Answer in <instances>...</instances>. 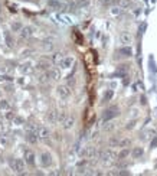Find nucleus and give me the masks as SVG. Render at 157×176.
<instances>
[{
	"mask_svg": "<svg viewBox=\"0 0 157 176\" xmlns=\"http://www.w3.org/2000/svg\"><path fill=\"white\" fill-rule=\"evenodd\" d=\"M10 168H12V170H15L16 173H23V169H25V162H23L22 159L10 160Z\"/></svg>",
	"mask_w": 157,
	"mask_h": 176,
	"instance_id": "f257e3e1",
	"label": "nucleus"
},
{
	"mask_svg": "<svg viewBox=\"0 0 157 176\" xmlns=\"http://www.w3.org/2000/svg\"><path fill=\"white\" fill-rule=\"evenodd\" d=\"M56 92H58V95L61 98H68L72 91H71V87L69 85H59L58 88H56Z\"/></svg>",
	"mask_w": 157,
	"mask_h": 176,
	"instance_id": "f03ea898",
	"label": "nucleus"
},
{
	"mask_svg": "<svg viewBox=\"0 0 157 176\" xmlns=\"http://www.w3.org/2000/svg\"><path fill=\"white\" fill-rule=\"evenodd\" d=\"M116 157H117V154L113 150H105L101 153V160H102L104 163H110V162H113Z\"/></svg>",
	"mask_w": 157,
	"mask_h": 176,
	"instance_id": "7ed1b4c3",
	"label": "nucleus"
},
{
	"mask_svg": "<svg viewBox=\"0 0 157 176\" xmlns=\"http://www.w3.org/2000/svg\"><path fill=\"white\" fill-rule=\"evenodd\" d=\"M117 114H118V108H117V107H111V108H108L104 111L102 120H104V121H108V120H111L113 117H116Z\"/></svg>",
	"mask_w": 157,
	"mask_h": 176,
	"instance_id": "20e7f679",
	"label": "nucleus"
},
{
	"mask_svg": "<svg viewBox=\"0 0 157 176\" xmlns=\"http://www.w3.org/2000/svg\"><path fill=\"white\" fill-rule=\"evenodd\" d=\"M95 154H97V150H95V147H92V146H88V147H85V149L81 151V156L85 157V159H92Z\"/></svg>",
	"mask_w": 157,
	"mask_h": 176,
	"instance_id": "39448f33",
	"label": "nucleus"
},
{
	"mask_svg": "<svg viewBox=\"0 0 157 176\" xmlns=\"http://www.w3.org/2000/svg\"><path fill=\"white\" fill-rule=\"evenodd\" d=\"M120 41H121V43H124V45H130V43L133 42L131 33H128V32H121V35H120Z\"/></svg>",
	"mask_w": 157,
	"mask_h": 176,
	"instance_id": "423d86ee",
	"label": "nucleus"
},
{
	"mask_svg": "<svg viewBox=\"0 0 157 176\" xmlns=\"http://www.w3.org/2000/svg\"><path fill=\"white\" fill-rule=\"evenodd\" d=\"M36 133H38V137H39L41 140H46V139L49 137V134H50L49 130H48L46 127H39Z\"/></svg>",
	"mask_w": 157,
	"mask_h": 176,
	"instance_id": "0eeeda50",
	"label": "nucleus"
},
{
	"mask_svg": "<svg viewBox=\"0 0 157 176\" xmlns=\"http://www.w3.org/2000/svg\"><path fill=\"white\" fill-rule=\"evenodd\" d=\"M74 62H75V59H74V56H65V58L62 59V62L59 64L62 68H71L72 65H74Z\"/></svg>",
	"mask_w": 157,
	"mask_h": 176,
	"instance_id": "6e6552de",
	"label": "nucleus"
},
{
	"mask_svg": "<svg viewBox=\"0 0 157 176\" xmlns=\"http://www.w3.org/2000/svg\"><path fill=\"white\" fill-rule=\"evenodd\" d=\"M36 68H38V69H42V71H45V69L48 71V69H50V62L48 59H41V61H38Z\"/></svg>",
	"mask_w": 157,
	"mask_h": 176,
	"instance_id": "1a4fd4ad",
	"label": "nucleus"
},
{
	"mask_svg": "<svg viewBox=\"0 0 157 176\" xmlns=\"http://www.w3.org/2000/svg\"><path fill=\"white\" fill-rule=\"evenodd\" d=\"M32 35H33V27H30V26L22 27V30H20V36H22V38L27 39V38H30Z\"/></svg>",
	"mask_w": 157,
	"mask_h": 176,
	"instance_id": "9d476101",
	"label": "nucleus"
},
{
	"mask_svg": "<svg viewBox=\"0 0 157 176\" xmlns=\"http://www.w3.org/2000/svg\"><path fill=\"white\" fill-rule=\"evenodd\" d=\"M75 124V118L72 117V116H68V117L64 120V123H62V126H64V128H66V130H69V128H72Z\"/></svg>",
	"mask_w": 157,
	"mask_h": 176,
	"instance_id": "9b49d317",
	"label": "nucleus"
},
{
	"mask_svg": "<svg viewBox=\"0 0 157 176\" xmlns=\"http://www.w3.org/2000/svg\"><path fill=\"white\" fill-rule=\"evenodd\" d=\"M25 162L27 163V165H35V153L30 150H26L25 151Z\"/></svg>",
	"mask_w": 157,
	"mask_h": 176,
	"instance_id": "f8f14e48",
	"label": "nucleus"
},
{
	"mask_svg": "<svg viewBox=\"0 0 157 176\" xmlns=\"http://www.w3.org/2000/svg\"><path fill=\"white\" fill-rule=\"evenodd\" d=\"M38 133L36 131H27V134H26V140L30 143V144H35V143L38 142Z\"/></svg>",
	"mask_w": 157,
	"mask_h": 176,
	"instance_id": "ddd939ff",
	"label": "nucleus"
},
{
	"mask_svg": "<svg viewBox=\"0 0 157 176\" xmlns=\"http://www.w3.org/2000/svg\"><path fill=\"white\" fill-rule=\"evenodd\" d=\"M41 159H42V166H49L50 163H52V156H50L49 153H42V156H41Z\"/></svg>",
	"mask_w": 157,
	"mask_h": 176,
	"instance_id": "4468645a",
	"label": "nucleus"
},
{
	"mask_svg": "<svg viewBox=\"0 0 157 176\" xmlns=\"http://www.w3.org/2000/svg\"><path fill=\"white\" fill-rule=\"evenodd\" d=\"M48 74H49V78H52V79H59V78H61V72H59V69H55V68L48 69Z\"/></svg>",
	"mask_w": 157,
	"mask_h": 176,
	"instance_id": "2eb2a0df",
	"label": "nucleus"
},
{
	"mask_svg": "<svg viewBox=\"0 0 157 176\" xmlns=\"http://www.w3.org/2000/svg\"><path fill=\"white\" fill-rule=\"evenodd\" d=\"M48 120L52 123H58V113L56 111H49L48 113Z\"/></svg>",
	"mask_w": 157,
	"mask_h": 176,
	"instance_id": "dca6fc26",
	"label": "nucleus"
},
{
	"mask_svg": "<svg viewBox=\"0 0 157 176\" xmlns=\"http://www.w3.org/2000/svg\"><path fill=\"white\" fill-rule=\"evenodd\" d=\"M117 4L121 9H127L131 4V0H117Z\"/></svg>",
	"mask_w": 157,
	"mask_h": 176,
	"instance_id": "f3484780",
	"label": "nucleus"
},
{
	"mask_svg": "<svg viewBox=\"0 0 157 176\" xmlns=\"http://www.w3.org/2000/svg\"><path fill=\"white\" fill-rule=\"evenodd\" d=\"M10 27H12V30H13V32H20V30H22V27H23V25H22L20 22H13Z\"/></svg>",
	"mask_w": 157,
	"mask_h": 176,
	"instance_id": "a211bd4d",
	"label": "nucleus"
},
{
	"mask_svg": "<svg viewBox=\"0 0 157 176\" xmlns=\"http://www.w3.org/2000/svg\"><path fill=\"white\" fill-rule=\"evenodd\" d=\"M64 58H65V56H64V53H62V52H56V53L53 55V62H55V64H61Z\"/></svg>",
	"mask_w": 157,
	"mask_h": 176,
	"instance_id": "6ab92c4d",
	"label": "nucleus"
},
{
	"mask_svg": "<svg viewBox=\"0 0 157 176\" xmlns=\"http://www.w3.org/2000/svg\"><path fill=\"white\" fill-rule=\"evenodd\" d=\"M143 153H144L143 147H136V149L133 150V156H134V157H140V156H143Z\"/></svg>",
	"mask_w": 157,
	"mask_h": 176,
	"instance_id": "aec40b11",
	"label": "nucleus"
},
{
	"mask_svg": "<svg viewBox=\"0 0 157 176\" xmlns=\"http://www.w3.org/2000/svg\"><path fill=\"white\" fill-rule=\"evenodd\" d=\"M121 53H124V56H131L133 55V50L131 48H123V49H120Z\"/></svg>",
	"mask_w": 157,
	"mask_h": 176,
	"instance_id": "412c9836",
	"label": "nucleus"
},
{
	"mask_svg": "<svg viewBox=\"0 0 157 176\" xmlns=\"http://www.w3.org/2000/svg\"><path fill=\"white\" fill-rule=\"evenodd\" d=\"M0 81H3V82H12L13 78L10 75H0Z\"/></svg>",
	"mask_w": 157,
	"mask_h": 176,
	"instance_id": "4be33fe9",
	"label": "nucleus"
},
{
	"mask_svg": "<svg viewBox=\"0 0 157 176\" xmlns=\"http://www.w3.org/2000/svg\"><path fill=\"white\" fill-rule=\"evenodd\" d=\"M43 49L48 50V52L53 50V43H52V42H45V45H43Z\"/></svg>",
	"mask_w": 157,
	"mask_h": 176,
	"instance_id": "5701e85b",
	"label": "nucleus"
},
{
	"mask_svg": "<svg viewBox=\"0 0 157 176\" xmlns=\"http://www.w3.org/2000/svg\"><path fill=\"white\" fill-rule=\"evenodd\" d=\"M0 110H9V102L6 100L0 101Z\"/></svg>",
	"mask_w": 157,
	"mask_h": 176,
	"instance_id": "b1692460",
	"label": "nucleus"
},
{
	"mask_svg": "<svg viewBox=\"0 0 157 176\" xmlns=\"http://www.w3.org/2000/svg\"><path fill=\"white\" fill-rule=\"evenodd\" d=\"M66 117H68V116H66L64 111H62V113H58V123H64V120H65Z\"/></svg>",
	"mask_w": 157,
	"mask_h": 176,
	"instance_id": "393cba45",
	"label": "nucleus"
},
{
	"mask_svg": "<svg viewBox=\"0 0 157 176\" xmlns=\"http://www.w3.org/2000/svg\"><path fill=\"white\" fill-rule=\"evenodd\" d=\"M128 154H130V150H128V149H124V150L118 154V157H120V159H124V157H127Z\"/></svg>",
	"mask_w": 157,
	"mask_h": 176,
	"instance_id": "a878e982",
	"label": "nucleus"
},
{
	"mask_svg": "<svg viewBox=\"0 0 157 176\" xmlns=\"http://www.w3.org/2000/svg\"><path fill=\"white\" fill-rule=\"evenodd\" d=\"M4 38H6V42H7L9 46H12V45H13V41H12V38H10V33H9V32L4 33Z\"/></svg>",
	"mask_w": 157,
	"mask_h": 176,
	"instance_id": "bb28decb",
	"label": "nucleus"
},
{
	"mask_svg": "<svg viewBox=\"0 0 157 176\" xmlns=\"http://www.w3.org/2000/svg\"><path fill=\"white\" fill-rule=\"evenodd\" d=\"M48 78H49V74H43V75L39 76V82H41V84L46 82V81H48Z\"/></svg>",
	"mask_w": 157,
	"mask_h": 176,
	"instance_id": "cd10ccee",
	"label": "nucleus"
},
{
	"mask_svg": "<svg viewBox=\"0 0 157 176\" xmlns=\"http://www.w3.org/2000/svg\"><path fill=\"white\" fill-rule=\"evenodd\" d=\"M111 13H113V15H120V13H121V7H120V6H118V7H113Z\"/></svg>",
	"mask_w": 157,
	"mask_h": 176,
	"instance_id": "c85d7f7f",
	"label": "nucleus"
},
{
	"mask_svg": "<svg viewBox=\"0 0 157 176\" xmlns=\"http://www.w3.org/2000/svg\"><path fill=\"white\" fill-rule=\"evenodd\" d=\"M110 146H120V140H118V139H113V140L110 142Z\"/></svg>",
	"mask_w": 157,
	"mask_h": 176,
	"instance_id": "c756f323",
	"label": "nucleus"
},
{
	"mask_svg": "<svg viewBox=\"0 0 157 176\" xmlns=\"http://www.w3.org/2000/svg\"><path fill=\"white\" fill-rule=\"evenodd\" d=\"M26 130H27V131H36V128H35L32 124H26Z\"/></svg>",
	"mask_w": 157,
	"mask_h": 176,
	"instance_id": "7c9ffc66",
	"label": "nucleus"
},
{
	"mask_svg": "<svg viewBox=\"0 0 157 176\" xmlns=\"http://www.w3.org/2000/svg\"><path fill=\"white\" fill-rule=\"evenodd\" d=\"M128 144H130V140H123L120 143V147H124V146H128Z\"/></svg>",
	"mask_w": 157,
	"mask_h": 176,
	"instance_id": "2f4dec72",
	"label": "nucleus"
},
{
	"mask_svg": "<svg viewBox=\"0 0 157 176\" xmlns=\"http://www.w3.org/2000/svg\"><path fill=\"white\" fill-rule=\"evenodd\" d=\"M6 144H7V140H6L4 137H3V139H0V146H1V147H4Z\"/></svg>",
	"mask_w": 157,
	"mask_h": 176,
	"instance_id": "473e14b6",
	"label": "nucleus"
},
{
	"mask_svg": "<svg viewBox=\"0 0 157 176\" xmlns=\"http://www.w3.org/2000/svg\"><path fill=\"white\" fill-rule=\"evenodd\" d=\"M104 128H105L107 131H108V130H113V128H114V124H113V123H108V124L104 127Z\"/></svg>",
	"mask_w": 157,
	"mask_h": 176,
	"instance_id": "72a5a7b5",
	"label": "nucleus"
},
{
	"mask_svg": "<svg viewBox=\"0 0 157 176\" xmlns=\"http://www.w3.org/2000/svg\"><path fill=\"white\" fill-rule=\"evenodd\" d=\"M29 53H30V50H23L22 52V56H29Z\"/></svg>",
	"mask_w": 157,
	"mask_h": 176,
	"instance_id": "f704fd0d",
	"label": "nucleus"
},
{
	"mask_svg": "<svg viewBox=\"0 0 157 176\" xmlns=\"http://www.w3.org/2000/svg\"><path fill=\"white\" fill-rule=\"evenodd\" d=\"M110 1H111V0H99V3H101V4H108Z\"/></svg>",
	"mask_w": 157,
	"mask_h": 176,
	"instance_id": "c9c22d12",
	"label": "nucleus"
},
{
	"mask_svg": "<svg viewBox=\"0 0 157 176\" xmlns=\"http://www.w3.org/2000/svg\"><path fill=\"white\" fill-rule=\"evenodd\" d=\"M133 127H134V121H131V123L127 126V128H133Z\"/></svg>",
	"mask_w": 157,
	"mask_h": 176,
	"instance_id": "e433bc0d",
	"label": "nucleus"
},
{
	"mask_svg": "<svg viewBox=\"0 0 157 176\" xmlns=\"http://www.w3.org/2000/svg\"><path fill=\"white\" fill-rule=\"evenodd\" d=\"M0 23H1V19H0Z\"/></svg>",
	"mask_w": 157,
	"mask_h": 176,
	"instance_id": "4c0bfd02",
	"label": "nucleus"
},
{
	"mask_svg": "<svg viewBox=\"0 0 157 176\" xmlns=\"http://www.w3.org/2000/svg\"><path fill=\"white\" fill-rule=\"evenodd\" d=\"M0 13H1V9H0Z\"/></svg>",
	"mask_w": 157,
	"mask_h": 176,
	"instance_id": "58836bf2",
	"label": "nucleus"
},
{
	"mask_svg": "<svg viewBox=\"0 0 157 176\" xmlns=\"http://www.w3.org/2000/svg\"><path fill=\"white\" fill-rule=\"evenodd\" d=\"M134 1H138V0H134Z\"/></svg>",
	"mask_w": 157,
	"mask_h": 176,
	"instance_id": "ea45409f",
	"label": "nucleus"
}]
</instances>
